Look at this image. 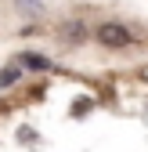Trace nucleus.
Masks as SVG:
<instances>
[{
  "label": "nucleus",
  "mask_w": 148,
  "mask_h": 152,
  "mask_svg": "<svg viewBox=\"0 0 148 152\" xmlns=\"http://www.w3.org/2000/svg\"><path fill=\"white\" fill-rule=\"evenodd\" d=\"M15 80H18V65H7L4 72H0V83H4V87H7V83H15Z\"/></svg>",
  "instance_id": "20e7f679"
},
{
  "label": "nucleus",
  "mask_w": 148,
  "mask_h": 152,
  "mask_svg": "<svg viewBox=\"0 0 148 152\" xmlns=\"http://www.w3.org/2000/svg\"><path fill=\"white\" fill-rule=\"evenodd\" d=\"M98 44L112 47V51H123V47L134 44V36H130V29L119 26V22H101V26H98Z\"/></svg>",
  "instance_id": "f257e3e1"
},
{
  "label": "nucleus",
  "mask_w": 148,
  "mask_h": 152,
  "mask_svg": "<svg viewBox=\"0 0 148 152\" xmlns=\"http://www.w3.org/2000/svg\"><path fill=\"white\" fill-rule=\"evenodd\" d=\"M83 112H87V98H80L76 105H72V116H83Z\"/></svg>",
  "instance_id": "39448f33"
},
{
  "label": "nucleus",
  "mask_w": 148,
  "mask_h": 152,
  "mask_svg": "<svg viewBox=\"0 0 148 152\" xmlns=\"http://www.w3.org/2000/svg\"><path fill=\"white\" fill-rule=\"evenodd\" d=\"M83 36H87L83 22H69V26H62V40H65L69 47H76V44H83Z\"/></svg>",
  "instance_id": "f03ea898"
},
{
  "label": "nucleus",
  "mask_w": 148,
  "mask_h": 152,
  "mask_svg": "<svg viewBox=\"0 0 148 152\" xmlns=\"http://www.w3.org/2000/svg\"><path fill=\"white\" fill-rule=\"evenodd\" d=\"M22 65H29V69H51V62L40 58V54H22Z\"/></svg>",
  "instance_id": "7ed1b4c3"
}]
</instances>
